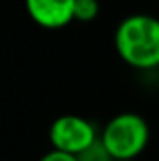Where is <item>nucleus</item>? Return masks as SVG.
Wrapping results in <instances>:
<instances>
[{
    "mask_svg": "<svg viewBox=\"0 0 159 161\" xmlns=\"http://www.w3.org/2000/svg\"><path fill=\"white\" fill-rule=\"evenodd\" d=\"M114 47L120 58L137 69L159 66V19L135 13L125 17L116 28Z\"/></svg>",
    "mask_w": 159,
    "mask_h": 161,
    "instance_id": "obj_1",
    "label": "nucleus"
},
{
    "mask_svg": "<svg viewBox=\"0 0 159 161\" xmlns=\"http://www.w3.org/2000/svg\"><path fill=\"white\" fill-rule=\"evenodd\" d=\"M99 13V2L97 0H75L73 8V21L90 23Z\"/></svg>",
    "mask_w": 159,
    "mask_h": 161,
    "instance_id": "obj_5",
    "label": "nucleus"
},
{
    "mask_svg": "<svg viewBox=\"0 0 159 161\" xmlns=\"http://www.w3.org/2000/svg\"><path fill=\"white\" fill-rule=\"evenodd\" d=\"M96 125L90 120L77 114H64L52 122L49 129V139L52 148L77 156L86 150L97 139Z\"/></svg>",
    "mask_w": 159,
    "mask_h": 161,
    "instance_id": "obj_3",
    "label": "nucleus"
},
{
    "mask_svg": "<svg viewBox=\"0 0 159 161\" xmlns=\"http://www.w3.org/2000/svg\"><path fill=\"white\" fill-rule=\"evenodd\" d=\"M77 161H116V159L109 154V150L105 148V144L97 137L86 150L77 154Z\"/></svg>",
    "mask_w": 159,
    "mask_h": 161,
    "instance_id": "obj_6",
    "label": "nucleus"
},
{
    "mask_svg": "<svg viewBox=\"0 0 159 161\" xmlns=\"http://www.w3.org/2000/svg\"><path fill=\"white\" fill-rule=\"evenodd\" d=\"M30 19L43 28H62L73 21L75 0H25Z\"/></svg>",
    "mask_w": 159,
    "mask_h": 161,
    "instance_id": "obj_4",
    "label": "nucleus"
},
{
    "mask_svg": "<svg viewBox=\"0 0 159 161\" xmlns=\"http://www.w3.org/2000/svg\"><path fill=\"white\" fill-rule=\"evenodd\" d=\"M116 161H135V159H116Z\"/></svg>",
    "mask_w": 159,
    "mask_h": 161,
    "instance_id": "obj_8",
    "label": "nucleus"
},
{
    "mask_svg": "<svg viewBox=\"0 0 159 161\" xmlns=\"http://www.w3.org/2000/svg\"><path fill=\"white\" fill-rule=\"evenodd\" d=\"M99 139L114 159H135L150 141V127L140 114L122 113L107 122Z\"/></svg>",
    "mask_w": 159,
    "mask_h": 161,
    "instance_id": "obj_2",
    "label": "nucleus"
},
{
    "mask_svg": "<svg viewBox=\"0 0 159 161\" xmlns=\"http://www.w3.org/2000/svg\"><path fill=\"white\" fill-rule=\"evenodd\" d=\"M40 161H77V156L52 148V150H51V152H47V154H45Z\"/></svg>",
    "mask_w": 159,
    "mask_h": 161,
    "instance_id": "obj_7",
    "label": "nucleus"
}]
</instances>
